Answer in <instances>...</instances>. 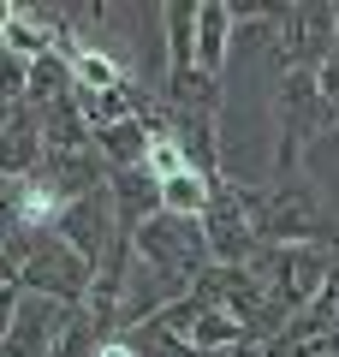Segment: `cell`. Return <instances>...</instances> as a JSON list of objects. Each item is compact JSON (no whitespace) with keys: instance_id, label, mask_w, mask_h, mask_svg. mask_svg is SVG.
I'll use <instances>...</instances> for the list:
<instances>
[{"instance_id":"cell-1","label":"cell","mask_w":339,"mask_h":357,"mask_svg":"<svg viewBox=\"0 0 339 357\" xmlns=\"http://www.w3.org/2000/svg\"><path fill=\"white\" fill-rule=\"evenodd\" d=\"M274 114V178H303V155L322 137H339V107L322 102L315 72H280L268 89Z\"/></svg>"},{"instance_id":"cell-2","label":"cell","mask_w":339,"mask_h":357,"mask_svg":"<svg viewBox=\"0 0 339 357\" xmlns=\"http://www.w3.org/2000/svg\"><path fill=\"white\" fill-rule=\"evenodd\" d=\"M250 220L256 238L268 244H339V220L315 197L303 178H280V185H250Z\"/></svg>"},{"instance_id":"cell-3","label":"cell","mask_w":339,"mask_h":357,"mask_svg":"<svg viewBox=\"0 0 339 357\" xmlns=\"http://www.w3.org/2000/svg\"><path fill=\"white\" fill-rule=\"evenodd\" d=\"M131 256H137L143 268H155L179 298H190V286L214 268L209 238H202V220L167 215V208H161V215H149L137 232H131Z\"/></svg>"},{"instance_id":"cell-4","label":"cell","mask_w":339,"mask_h":357,"mask_svg":"<svg viewBox=\"0 0 339 357\" xmlns=\"http://www.w3.org/2000/svg\"><path fill=\"white\" fill-rule=\"evenodd\" d=\"M339 262V244H268L256 250V280L268 286V304H274L280 321H292L298 310H310L322 298L327 274Z\"/></svg>"},{"instance_id":"cell-5","label":"cell","mask_w":339,"mask_h":357,"mask_svg":"<svg viewBox=\"0 0 339 357\" xmlns=\"http://www.w3.org/2000/svg\"><path fill=\"white\" fill-rule=\"evenodd\" d=\"M6 250H13V262H18V286H24V292L48 298V304H84L96 268H89L60 232H24V238H13Z\"/></svg>"},{"instance_id":"cell-6","label":"cell","mask_w":339,"mask_h":357,"mask_svg":"<svg viewBox=\"0 0 339 357\" xmlns=\"http://www.w3.org/2000/svg\"><path fill=\"white\" fill-rule=\"evenodd\" d=\"M268 60L274 72H315L327 54L339 48V24L327 0H298V6H274V24H268Z\"/></svg>"},{"instance_id":"cell-7","label":"cell","mask_w":339,"mask_h":357,"mask_svg":"<svg viewBox=\"0 0 339 357\" xmlns=\"http://www.w3.org/2000/svg\"><path fill=\"white\" fill-rule=\"evenodd\" d=\"M202 238H209V256L220 268H250L262 238H256V220H250V185L244 178H214V203L202 215Z\"/></svg>"},{"instance_id":"cell-8","label":"cell","mask_w":339,"mask_h":357,"mask_svg":"<svg viewBox=\"0 0 339 357\" xmlns=\"http://www.w3.org/2000/svg\"><path fill=\"white\" fill-rule=\"evenodd\" d=\"M54 232H60V238L72 244V250L84 256L89 268H96L101 256L113 250V238H119L113 191H89V197H77V203H66V208H60V220H54Z\"/></svg>"},{"instance_id":"cell-9","label":"cell","mask_w":339,"mask_h":357,"mask_svg":"<svg viewBox=\"0 0 339 357\" xmlns=\"http://www.w3.org/2000/svg\"><path fill=\"white\" fill-rule=\"evenodd\" d=\"M36 178L60 197V203H77V197H89V191H107L113 167L101 161L96 143H84V149H48L42 167H36Z\"/></svg>"},{"instance_id":"cell-10","label":"cell","mask_w":339,"mask_h":357,"mask_svg":"<svg viewBox=\"0 0 339 357\" xmlns=\"http://www.w3.org/2000/svg\"><path fill=\"white\" fill-rule=\"evenodd\" d=\"M232 0H197V72L220 77L232 54Z\"/></svg>"},{"instance_id":"cell-11","label":"cell","mask_w":339,"mask_h":357,"mask_svg":"<svg viewBox=\"0 0 339 357\" xmlns=\"http://www.w3.org/2000/svg\"><path fill=\"white\" fill-rule=\"evenodd\" d=\"M113 191V215H119V232H137L149 215H161V185L149 178V167H126V173L107 178Z\"/></svg>"},{"instance_id":"cell-12","label":"cell","mask_w":339,"mask_h":357,"mask_svg":"<svg viewBox=\"0 0 339 357\" xmlns=\"http://www.w3.org/2000/svg\"><path fill=\"white\" fill-rule=\"evenodd\" d=\"M155 18H161V48H167V60H161V77H173V72H190L197 66V6H179V0H167V6H155Z\"/></svg>"},{"instance_id":"cell-13","label":"cell","mask_w":339,"mask_h":357,"mask_svg":"<svg viewBox=\"0 0 339 357\" xmlns=\"http://www.w3.org/2000/svg\"><path fill=\"white\" fill-rule=\"evenodd\" d=\"M42 131H36V114H18L13 126H0V173L6 178H36V167H42Z\"/></svg>"},{"instance_id":"cell-14","label":"cell","mask_w":339,"mask_h":357,"mask_svg":"<svg viewBox=\"0 0 339 357\" xmlns=\"http://www.w3.org/2000/svg\"><path fill=\"white\" fill-rule=\"evenodd\" d=\"M96 149H101V161H107L113 173H126V167H143V155H149V126H143V119H131V126L96 131Z\"/></svg>"},{"instance_id":"cell-15","label":"cell","mask_w":339,"mask_h":357,"mask_svg":"<svg viewBox=\"0 0 339 357\" xmlns=\"http://www.w3.org/2000/svg\"><path fill=\"white\" fill-rule=\"evenodd\" d=\"M72 72H77V89H119V84H131V72L113 60L107 48H96V42H77Z\"/></svg>"},{"instance_id":"cell-16","label":"cell","mask_w":339,"mask_h":357,"mask_svg":"<svg viewBox=\"0 0 339 357\" xmlns=\"http://www.w3.org/2000/svg\"><path fill=\"white\" fill-rule=\"evenodd\" d=\"M209 203H214V185L202 173H179V178H167V185H161V208H167V215L202 220V215H209Z\"/></svg>"},{"instance_id":"cell-17","label":"cell","mask_w":339,"mask_h":357,"mask_svg":"<svg viewBox=\"0 0 339 357\" xmlns=\"http://www.w3.org/2000/svg\"><path fill=\"white\" fill-rule=\"evenodd\" d=\"M143 167H149L155 185H167V178H179V173H197L190 155H185V143H179L173 131H149V155H143Z\"/></svg>"},{"instance_id":"cell-18","label":"cell","mask_w":339,"mask_h":357,"mask_svg":"<svg viewBox=\"0 0 339 357\" xmlns=\"http://www.w3.org/2000/svg\"><path fill=\"white\" fill-rule=\"evenodd\" d=\"M24 238V215H18V178L0 173V244Z\"/></svg>"},{"instance_id":"cell-19","label":"cell","mask_w":339,"mask_h":357,"mask_svg":"<svg viewBox=\"0 0 339 357\" xmlns=\"http://www.w3.org/2000/svg\"><path fill=\"white\" fill-rule=\"evenodd\" d=\"M315 84H322V102H327V107H339V48L327 54L322 66H315Z\"/></svg>"},{"instance_id":"cell-20","label":"cell","mask_w":339,"mask_h":357,"mask_svg":"<svg viewBox=\"0 0 339 357\" xmlns=\"http://www.w3.org/2000/svg\"><path fill=\"white\" fill-rule=\"evenodd\" d=\"M18 304H24V286L6 280V286H0V340H6V328L18 321Z\"/></svg>"},{"instance_id":"cell-21","label":"cell","mask_w":339,"mask_h":357,"mask_svg":"<svg viewBox=\"0 0 339 357\" xmlns=\"http://www.w3.org/2000/svg\"><path fill=\"white\" fill-rule=\"evenodd\" d=\"M96 357H137V351H131V340H126V333H107V340L96 345Z\"/></svg>"},{"instance_id":"cell-22","label":"cell","mask_w":339,"mask_h":357,"mask_svg":"<svg viewBox=\"0 0 339 357\" xmlns=\"http://www.w3.org/2000/svg\"><path fill=\"white\" fill-rule=\"evenodd\" d=\"M6 280H18V262H13V250L0 244V286H6Z\"/></svg>"}]
</instances>
